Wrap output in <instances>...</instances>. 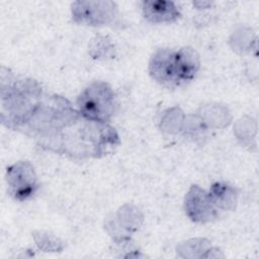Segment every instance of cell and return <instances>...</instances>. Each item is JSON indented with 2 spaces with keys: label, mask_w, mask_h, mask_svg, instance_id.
Instances as JSON below:
<instances>
[{
  "label": "cell",
  "mask_w": 259,
  "mask_h": 259,
  "mask_svg": "<svg viewBox=\"0 0 259 259\" xmlns=\"http://www.w3.org/2000/svg\"><path fill=\"white\" fill-rule=\"evenodd\" d=\"M198 58L190 49L163 52L154 57L151 65L154 78L163 84L179 85L192 79L198 69Z\"/></svg>",
  "instance_id": "cell-1"
},
{
  "label": "cell",
  "mask_w": 259,
  "mask_h": 259,
  "mask_svg": "<svg viewBox=\"0 0 259 259\" xmlns=\"http://www.w3.org/2000/svg\"><path fill=\"white\" fill-rule=\"evenodd\" d=\"M80 107L84 115L95 120L106 119L113 110V96L105 88L88 89L80 97Z\"/></svg>",
  "instance_id": "cell-2"
},
{
  "label": "cell",
  "mask_w": 259,
  "mask_h": 259,
  "mask_svg": "<svg viewBox=\"0 0 259 259\" xmlns=\"http://www.w3.org/2000/svg\"><path fill=\"white\" fill-rule=\"evenodd\" d=\"M144 11L146 17L154 22L172 21L178 16L176 7L168 1L144 2Z\"/></svg>",
  "instance_id": "cell-3"
}]
</instances>
